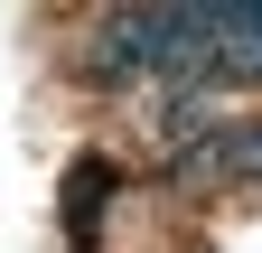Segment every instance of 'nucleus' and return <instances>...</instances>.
Listing matches in <instances>:
<instances>
[{"label":"nucleus","instance_id":"3","mask_svg":"<svg viewBox=\"0 0 262 253\" xmlns=\"http://www.w3.org/2000/svg\"><path fill=\"white\" fill-rule=\"evenodd\" d=\"M215 75L262 85V0H225L215 10Z\"/></svg>","mask_w":262,"mask_h":253},{"label":"nucleus","instance_id":"2","mask_svg":"<svg viewBox=\"0 0 262 253\" xmlns=\"http://www.w3.org/2000/svg\"><path fill=\"white\" fill-rule=\"evenodd\" d=\"M178 160H187V178H253L262 187V122H215V132L187 141Z\"/></svg>","mask_w":262,"mask_h":253},{"label":"nucleus","instance_id":"1","mask_svg":"<svg viewBox=\"0 0 262 253\" xmlns=\"http://www.w3.org/2000/svg\"><path fill=\"white\" fill-rule=\"evenodd\" d=\"M150 47H159V10H113L84 47V85H141Z\"/></svg>","mask_w":262,"mask_h":253},{"label":"nucleus","instance_id":"4","mask_svg":"<svg viewBox=\"0 0 262 253\" xmlns=\"http://www.w3.org/2000/svg\"><path fill=\"white\" fill-rule=\"evenodd\" d=\"M103 197H113V169H103V160H84L75 178H66V235H75L84 253H94V216H103Z\"/></svg>","mask_w":262,"mask_h":253}]
</instances>
